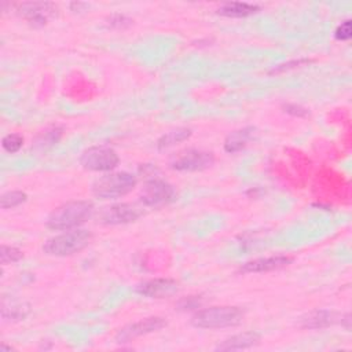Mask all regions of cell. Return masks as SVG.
I'll return each mask as SVG.
<instances>
[{
    "label": "cell",
    "mask_w": 352,
    "mask_h": 352,
    "mask_svg": "<svg viewBox=\"0 0 352 352\" xmlns=\"http://www.w3.org/2000/svg\"><path fill=\"white\" fill-rule=\"evenodd\" d=\"M201 305V300L198 296H188L179 301V309H195Z\"/></svg>",
    "instance_id": "cb8c5ba5"
},
{
    "label": "cell",
    "mask_w": 352,
    "mask_h": 352,
    "mask_svg": "<svg viewBox=\"0 0 352 352\" xmlns=\"http://www.w3.org/2000/svg\"><path fill=\"white\" fill-rule=\"evenodd\" d=\"M307 62H309V60H307V59H300V60H293V62H289V63H285V65H279L276 69H274V70H272V73L283 72V70H286V69H290V67H296V66H300V65H302V63H307Z\"/></svg>",
    "instance_id": "4316f807"
},
{
    "label": "cell",
    "mask_w": 352,
    "mask_h": 352,
    "mask_svg": "<svg viewBox=\"0 0 352 352\" xmlns=\"http://www.w3.org/2000/svg\"><path fill=\"white\" fill-rule=\"evenodd\" d=\"M129 23H131V19H128L125 15H121V14H116L109 18V25L111 28H124V26H128Z\"/></svg>",
    "instance_id": "d4e9b609"
},
{
    "label": "cell",
    "mask_w": 352,
    "mask_h": 352,
    "mask_svg": "<svg viewBox=\"0 0 352 352\" xmlns=\"http://www.w3.org/2000/svg\"><path fill=\"white\" fill-rule=\"evenodd\" d=\"M139 199L144 206H150V208L164 206L176 199V190L170 183L162 179L154 177L144 183V186L140 190Z\"/></svg>",
    "instance_id": "52a82bcc"
},
{
    "label": "cell",
    "mask_w": 352,
    "mask_h": 352,
    "mask_svg": "<svg viewBox=\"0 0 352 352\" xmlns=\"http://www.w3.org/2000/svg\"><path fill=\"white\" fill-rule=\"evenodd\" d=\"M285 111L292 114V116H297V117H305L308 114V110L300 104H286L285 106Z\"/></svg>",
    "instance_id": "484cf974"
},
{
    "label": "cell",
    "mask_w": 352,
    "mask_h": 352,
    "mask_svg": "<svg viewBox=\"0 0 352 352\" xmlns=\"http://www.w3.org/2000/svg\"><path fill=\"white\" fill-rule=\"evenodd\" d=\"M342 315L329 309H315L300 318V326L302 329H324L336 323H341Z\"/></svg>",
    "instance_id": "4fadbf2b"
},
{
    "label": "cell",
    "mask_w": 352,
    "mask_h": 352,
    "mask_svg": "<svg viewBox=\"0 0 352 352\" xmlns=\"http://www.w3.org/2000/svg\"><path fill=\"white\" fill-rule=\"evenodd\" d=\"M28 201V194L21 190H11L0 197L1 209H12Z\"/></svg>",
    "instance_id": "d6986e66"
},
{
    "label": "cell",
    "mask_w": 352,
    "mask_h": 352,
    "mask_svg": "<svg viewBox=\"0 0 352 352\" xmlns=\"http://www.w3.org/2000/svg\"><path fill=\"white\" fill-rule=\"evenodd\" d=\"M91 239L92 234L89 230L85 228H73L62 231L60 234H56L44 242L43 252L47 253L48 256L55 257L72 256L87 248Z\"/></svg>",
    "instance_id": "3957f363"
},
{
    "label": "cell",
    "mask_w": 352,
    "mask_h": 352,
    "mask_svg": "<svg viewBox=\"0 0 352 352\" xmlns=\"http://www.w3.org/2000/svg\"><path fill=\"white\" fill-rule=\"evenodd\" d=\"M18 11L33 26H44L56 7L52 3H23L18 6Z\"/></svg>",
    "instance_id": "7c38bea8"
},
{
    "label": "cell",
    "mask_w": 352,
    "mask_h": 352,
    "mask_svg": "<svg viewBox=\"0 0 352 352\" xmlns=\"http://www.w3.org/2000/svg\"><path fill=\"white\" fill-rule=\"evenodd\" d=\"M261 336L257 331H243L234 334L226 340H223L217 346L216 351H241L249 349L260 344Z\"/></svg>",
    "instance_id": "5bb4252c"
},
{
    "label": "cell",
    "mask_w": 352,
    "mask_h": 352,
    "mask_svg": "<svg viewBox=\"0 0 352 352\" xmlns=\"http://www.w3.org/2000/svg\"><path fill=\"white\" fill-rule=\"evenodd\" d=\"M143 214V210L135 204L120 202L104 208L99 213V221L104 226L128 224L138 220Z\"/></svg>",
    "instance_id": "ba28073f"
},
{
    "label": "cell",
    "mask_w": 352,
    "mask_h": 352,
    "mask_svg": "<svg viewBox=\"0 0 352 352\" xmlns=\"http://www.w3.org/2000/svg\"><path fill=\"white\" fill-rule=\"evenodd\" d=\"M192 135V131L187 126H180L176 129H172L166 133H164L162 136L158 138L157 140V148L158 150H166L175 144H179L187 139H190V136Z\"/></svg>",
    "instance_id": "e0dca14e"
},
{
    "label": "cell",
    "mask_w": 352,
    "mask_h": 352,
    "mask_svg": "<svg viewBox=\"0 0 352 352\" xmlns=\"http://www.w3.org/2000/svg\"><path fill=\"white\" fill-rule=\"evenodd\" d=\"M253 132H254L253 126H245V128L232 131L231 133H228V136L224 140V150L230 154L243 150L249 143V140L252 139Z\"/></svg>",
    "instance_id": "2e32d148"
},
{
    "label": "cell",
    "mask_w": 352,
    "mask_h": 352,
    "mask_svg": "<svg viewBox=\"0 0 352 352\" xmlns=\"http://www.w3.org/2000/svg\"><path fill=\"white\" fill-rule=\"evenodd\" d=\"M177 290V282L170 278H154L136 286V293L147 298H162Z\"/></svg>",
    "instance_id": "8fae6325"
},
{
    "label": "cell",
    "mask_w": 352,
    "mask_h": 352,
    "mask_svg": "<svg viewBox=\"0 0 352 352\" xmlns=\"http://www.w3.org/2000/svg\"><path fill=\"white\" fill-rule=\"evenodd\" d=\"M292 256L286 254H276V256H270V257H258L253 258L250 261H246L245 264L241 265L239 271L242 274H258V272H270L275 270H280L287 267L289 264L293 263Z\"/></svg>",
    "instance_id": "30bf717a"
},
{
    "label": "cell",
    "mask_w": 352,
    "mask_h": 352,
    "mask_svg": "<svg viewBox=\"0 0 352 352\" xmlns=\"http://www.w3.org/2000/svg\"><path fill=\"white\" fill-rule=\"evenodd\" d=\"M260 11L258 4L245 1H228L217 8V14L227 18H246Z\"/></svg>",
    "instance_id": "9a60e30c"
},
{
    "label": "cell",
    "mask_w": 352,
    "mask_h": 352,
    "mask_svg": "<svg viewBox=\"0 0 352 352\" xmlns=\"http://www.w3.org/2000/svg\"><path fill=\"white\" fill-rule=\"evenodd\" d=\"M245 318V311L235 305H219L198 309L190 319L197 329H226L238 326Z\"/></svg>",
    "instance_id": "7a4b0ae2"
},
{
    "label": "cell",
    "mask_w": 352,
    "mask_h": 352,
    "mask_svg": "<svg viewBox=\"0 0 352 352\" xmlns=\"http://www.w3.org/2000/svg\"><path fill=\"white\" fill-rule=\"evenodd\" d=\"M23 257V253L15 248V246H8V245H3L1 250H0V258H1V264H10V263H16Z\"/></svg>",
    "instance_id": "7402d4cb"
},
{
    "label": "cell",
    "mask_w": 352,
    "mask_h": 352,
    "mask_svg": "<svg viewBox=\"0 0 352 352\" xmlns=\"http://www.w3.org/2000/svg\"><path fill=\"white\" fill-rule=\"evenodd\" d=\"M30 312V307L25 302L21 301H10V304H7L6 301H3V307H1V316L6 320H23Z\"/></svg>",
    "instance_id": "ac0fdd59"
},
{
    "label": "cell",
    "mask_w": 352,
    "mask_h": 352,
    "mask_svg": "<svg viewBox=\"0 0 352 352\" xmlns=\"http://www.w3.org/2000/svg\"><path fill=\"white\" fill-rule=\"evenodd\" d=\"M62 136V128L59 126H54L48 131H45L38 139H37V146L41 148H48L51 146H54Z\"/></svg>",
    "instance_id": "ffe728a7"
},
{
    "label": "cell",
    "mask_w": 352,
    "mask_h": 352,
    "mask_svg": "<svg viewBox=\"0 0 352 352\" xmlns=\"http://www.w3.org/2000/svg\"><path fill=\"white\" fill-rule=\"evenodd\" d=\"M94 204L88 199L67 201L56 206L47 217V227L52 231H67L80 228L94 214Z\"/></svg>",
    "instance_id": "6da1fadb"
},
{
    "label": "cell",
    "mask_w": 352,
    "mask_h": 352,
    "mask_svg": "<svg viewBox=\"0 0 352 352\" xmlns=\"http://www.w3.org/2000/svg\"><path fill=\"white\" fill-rule=\"evenodd\" d=\"M351 36H352V23H351V19H345L334 30V37L340 41H346L351 38Z\"/></svg>",
    "instance_id": "603a6c76"
},
{
    "label": "cell",
    "mask_w": 352,
    "mask_h": 352,
    "mask_svg": "<svg viewBox=\"0 0 352 352\" xmlns=\"http://www.w3.org/2000/svg\"><path fill=\"white\" fill-rule=\"evenodd\" d=\"M166 326V320L161 316H150L146 319H142L139 322L126 324L125 327L120 329L116 334V341L120 344L129 342L138 337L158 331Z\"/></svg>",
    "instance_id": "9c48e42d"
},
{
    "label": "cell",
    "mask_w": 352,
    "mask_h": 352,
    "mask_svg": "<svg viewBox=\"0 0 352 352\" xmlns=\"http://www.w3.org/2000/svg\"><path fill=\"white\" fill-rule=\"evenodd\" d=\"M214 162V154L212 151L201 148H187L179 151L172 157L169 165L179 172H198L208 169Z\"/></svg>",
    "instance_id": "8992f818"
},
{
    "label": "cell",
    "mask_w": 352,
    "mask_h": 352,
    "mask_svg": "<svg viewBox=\"0 0 352 352\" xmlns=\"http://www.w3.org/2000/svg\"><path fill=\"white\" fill-rule=\"evenodd\" d=\"M120 157L117 151L109 146H92L82 151L80 164L91 172H111L117 168Z\"/></svg>",
    "instance_id": "5b68a950"
},
{
    "label": "cell",
    "mask_w": 352,
    "mask_h": 352,
    "mask_svg": "<svg viewBox=\"0 0 352 352\" xmlns=\"http://www.w3.org/2000/svg\"><path fill=\"white\" fill-rule=\"evenodd\" d=\"M1 146H3L4 151L14 154V153L19 151L21 147L23 146V136L19 133H7L1 139Z\"/></svg>",
    "instance_id": "44dd1931"
},
{
    "label": "cell",
    "mask_w": 352,
    "mask_h": 352,
    "mask_svg": "<svg viewBox=\"0 0 352 352\" xmlns=\"http://www.w3.org/2000/svg\"><path fill=\"white\" fill-rule=\"evenodd\" d=\"M138 179L131 172H106L92 183V194L99 199H117L136 187Z\"/></svg>",
    "instance_id": "277c9868"
}]
</instances>
